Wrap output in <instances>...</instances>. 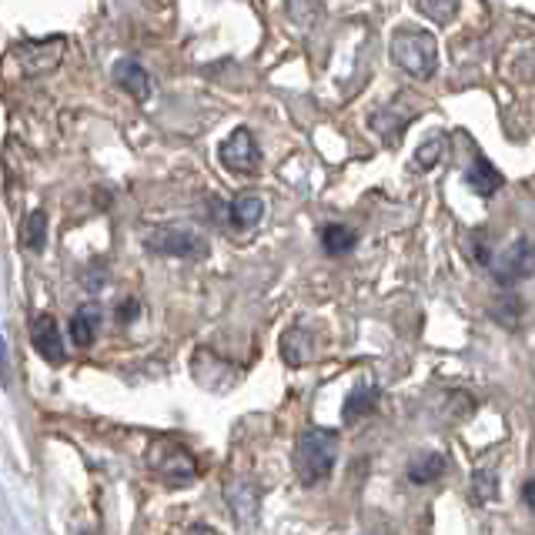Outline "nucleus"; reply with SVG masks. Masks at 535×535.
<instances>
[{
  "label": "nucleus",
  "mask_w": 535,
  "mask_h": 535,
  "mask_svg": "<svg viewBox=\"0 0 535 535\" xmlns=\"http://www.w3.org/2000/svg\"><path fill=\"white\" fill-rule=\"evenodd\" d=\"M338 435L332 428H308L295 445V472L301 485H321L335 469Z\"/></svg>",
  "instance_id": "1"
},
{
  "label": "nucleus",
  "mask_w": 535,
  "mask_h": 535,
  "mask_svg": "<svg viewBox=\"0 0 535 535\" xmlns=\"http://www.w3.org/2000/svg\"><path fill=\"white\" fill-rule=\"evenodd\" d=\"M392 61L415 81H428L439 71V41L422 27H402L392 37Z\"/></svg>",
  "instance_id": "2"
},
{
  "label": "nucleus",
  "mask_w": 535,
  "mask_h": 535,
  "mask_svg": "<svg viewBox=\"0 0 535 535\" xmlns=\"http://www.w3.org/2000/svg\"><path fill=\"white\" fill-rule=\"evenodd\" d=\"M144 248L151 255H164V258H184V261H201L208 255V241H204L198 231L191 228H154L148 238H144Z\"/></svg>",
  "instance_id": "3"
},
{
  "label": "nucleus",
  "mask_w": 535,
  "mask_h": 535,
  "mask_svg": "<svg viewBox=\"0 0 535 535\" xmlns=\"http://www.w3.org/2000/svg\"><path fill=\"white\" fill-rule=\"evenodd\" d=\"M489 271H492L495 285H502V288H512V285H519V281L535 278V245L529 238H515L509 248H502L499 255L492 258Z\"/></svg>",
  "instance_id": "4"
},
{
  "label": "nucleus",
  "mask_w": 535,
  "mask_h": 535,
  "mask_svg": "<svg viewBox=\"0 0 535 535\" xmlns=\"http://www.w3.org/2000/svg\"><path fill=\"white\" fill-rule=\"evenodd\" d=\"M151 469L161 475V482L168 485H188L194 475H198V462L194 455L178 442H161L148 452Z\"/></svg>",
  "instance_id": "5"
},
{
  "label": "nucleus",
  "mask_w": 535,
  "mask_h": 535,
  "mask_svg": "<svg viewBox=\"0 0 535 535\" xmlns=\"http://www.w3.org/2000/svg\"><path fill=\"white\" fill-rule=\"evenodd\" d=\"M218 158L231 174H251L258 168L261 154H258V141L251 128H235L225 141L218 144Z\"/></svg>",
  "instance_id": "6"
},
{
  "label": "nucleus",
  "mask_w": 535,
  "mask_h": 535,
  "mask_svg": "<svg viewBox=\"0 0 535 535\" xmlns=\"http://www.w3.org/2000/svg\"><path fill=\"white\" fill-rule=\"evenodd\" d=\"M67 51V37H44V41H24L17 47V57L24 64V74H51Z\"/></svg>",
  "instance_id": "7"
},
{
  "label": "nucleus",
  "mask_w": 535,
  "mask_h": 535,
  "mask_svg": "<svg viewBox=\"0 0 535 535\" xmlns=\"http://www.w3.org/2000/svg\"><path fill=\"white\" fill-rule=\"evenodd\" d=\"M31 345H34V352L44 358V362H51V365H64V338H61V328H57V321L54 315H37L31 321Z\"/></svg>",
  "instance_id": "8"
},
{
  "label": "nucleus",
  "mask_w": 535,
  "mask_h": 535,
  "mask_svg": "<svg viewBox=\"0 0 535 535\" xmlns=\"http://www.w3.org/2000/svg\"><path fill=\"white\" fill-rule=\"evenodd\" d=\"M465 184H469V191H475L479 198H492L495 191H502V171L495 168L489 158H482V154H472V164L465 168Z\"/></svg>",
  "instance_id": "9"
},
{
  "label": "nucleus",
  "mask_w": 535,
  "mask_h": 535,
  "mask_svg": "<svg viewBox=\"0 0 535 535\" xmlns=\"http://www.w3.org/2000/svg\"><path fill=\"white\" fill-rule=\"evenodd\" d=\"M114 84H118L124 94H131L134 101H148L151 97V77L138 61H131V57H121V61L114 64Z\"/></svg>",
  "instance_id": "10"
},
{
  "label": "nucleus",
  "mask_w": 535,
  "mask_h": 535,
  "mask_svg": "<svg viewBox=\"0 0 535 535\" xmlns=\"http://www.w3.org/2000/svg\"><path fill=\"white\" fill-rule=\"evenodd\" d=\"M261 218H265V198H261V194H238V198L228 204V221L241 231L255 228Z\"/></svg>",
  "instance_id": "11"
},
{
  "label": "nucleus",
  "mask_w": 535,
  "mask_h": 535,
  "mask_svg": "<svg viewBox=\"0 0 535 535\" xmlns=\"http://www.w3.org/2000/svg\"><path fill=\"white\" fill-rule=\"evenodd\" d=\"M97 328H101V308L97 305H84L74 311L71 318V342L77 348H91L97 338Z\"/></svg>",
  "instance_id": "12"
},
{
  "label": "nucleus",
  "mask_w": 535,
  "mask_h": 535,
  "mask_svg": "<svg viewBox=\"0 0 535 535\" xmlns=\"http://www.w3.org/2000/svg\"><path fill=\"white\" fill-rule=\"evenodd\" d=\"M375 405H378V385L362 382V385H355V392H352V395H348V402H345V408H342V415H345V422H358V418L372 412Z\"/></svg>",
  "instance_id": "13"
},
{
  "label": "nucleus",
  "mask_w": 535,
  "mask_h": 535,
  "mask_svg": "<svg viewBox=\"0 0 535 535\" xmlns=\"http://www.w3.org/2000/svg\"><path fill=\"white\" fill-rule=\"evenodd\" d=\"M442 472H445V455H439V452H422V455H415L412 465H408V479L418 485L439 479Z\"/></svg>",
  "instance_id": "14"
},
{
  "label": "nucleus",
  "mask_w": 535,
  "mask_h": 535,
  "mask_svg": "<svg viewBox=\"0 0 535 535\" xmlns=\"http://www.w3.org/2000/svg\"><path fill=\"white\" fill-rule=\"evenodd\" d=\"M358 235L348 225H328L321 228V248L328 251V255H348V251L355 248Z\"/></svg>",
  "instance_id": "15"
},
{
  "label": "nucleus",
  "mask_w": 535,
  "mask_h": 535,
  "mask_svg": "<svg viewBox=\"0 0 535 535\" xmlns=\"http://www.w3.org/2000/svg\"><path fill=\"white\" fill-rule=\"evenodd\" d=\"M44 241H47V214L31 211L21 225V248L24 251H41Z\"/></svg>",
  "instance_id": "16"
},
{
  "label": "nucleus",
  "mask_w": 535,
  "mask_h": 535,
  "mask_svg": "<svg viewBox=\"0 0 535 535\" xmlns=\"http://www.w3.org/2000/svg\"><path fill=\"white\" fill-rule=\"evenodd\" d=\"M311 342L305 338V332L301 328H291V332L285 335V342H281V355H285L288 365H305L311 358Z\"/></svg>",
  "instance_id": "17"
},
{
  "label": "nucleus",
  "mask_w": 535,
  "mask_h": 535,
  "mask_svg": "<svg viewBox=\"0 0 535 535\" xmlns=\"http://www.w3.org/2000/svg\"><path fill=\"white\" fill-rule=\"evenodd\" d=\"M442 154H445V134H432V138H425L422 148L415 151V168L432 171L435 164L442 161Z\"/></svg>",
  "instance_id": "18"
},
{
  "label": "nucleus",
  "mask_w": 535,
  "mask_h": 535,
  "mask_svg": "<svg viewBox=\"0 0 535 535\" xmlns=\"http://www.w3.org/2000/svg\"><path fill=\"white\" fill-rule=\"evenodd\" d=\"M418 11H422L432 24H452L455 11H459V0H418Z\"/></svg>",
  "instance_id": "19"
},
{
  "label": "nucleus",
  "mask_w": 535,
  "mask_h": 535,
  "mask_svg": "<svg viewBox=\"0 0 535 535\" xmlns=\"http://www.w3.org/2000/svg\"><path fill=\"white\" fill-rule=\"evenodd\" d=\"M475 492H479L482 499H492V495H495V475L492 472H475Z\"/></svg>",
  "instance_id": "20"
},
{
  "label": "nucleus",
  "mask_w": 535,
  "mask_h": 535,
  "mask_svg": "<svg viewBox=\"0 0 535 535\" xmlns=\"http://www.w3.org/2000/svg\"><path fill=\"white\" fill-rule=\"evenodd\" d=\"M138 311H141L138 301H134V298H124L121 305H118V321H124V325H128V321L138 318Z\"/></svg>",
  "instance_id": "21"
},
{
  "label": "nucleus",
  "mask_w": 535,
  "mask_h": 535,
  "mask_svg": "<svg viewBox=\"0 0 535 535\" xmlns=\"http://www.w3.org/2000/svg\"><path fill=\"white\" fill-rule=\"evenodd\" d=\"M522 499H525V505L535 512V479L532 482H525V489H522Z\"/></svg>",
  "instance_id": "22"
},
{
  "label": "nucleus",
  "mask_w": 535,
  "mask_h": 535,
  "mask_svg": "<svg viewBox=\"0 0 535 535\" xmlns=\"http://www.w3.org/2000/svg\"><path fill=\"white\" fill-rule=\"evenodd\" d=\"M184 535H221V532L211 529V525H191V529L184 532Z\"/></svg>",
  "instance_id": "23"
}]
</instances>
